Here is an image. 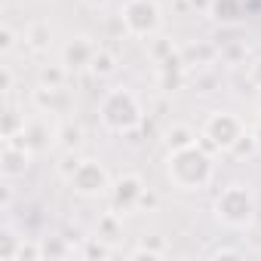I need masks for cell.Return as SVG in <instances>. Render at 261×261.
Here are the masks:
<instances>
[{
  "label": "cell",
  "mask_w": 261,
  "mask_h": 261,
  "mask_svg": "<svg viewBox=\"0 0 261 261\" xmlns=\"http://www.w3.org/2000/svg\"><path fill=\"white\" fill-rule=\"evenodd\" d=\"M212 212L215 218L230 227V230H249L258 218V200H255V191L243 181H230L227 188L218 191L215 203H212Z\"/></svg>",
  "instance_id": "3"
},
{
  "label": "cell",
  "mask_w": 261,
  "mask_h": 261,
  "mask_svg": "<svg viewBox=\"0 0 261 261\" xmlns=\"http://www.w3.org/2000/svg\"><path fill=\"white\" fill-rule=\"evenodd\" d=\"M98 120L108 133H117V136H129L145 123V108L139 101L136 92H129L123 86L117 89H108L101 105H98Z\"/></svg>",
  "instance_id": "2"
},
{
  "label": "cell",
  "mask_w": 261,
  "mask_h": 261,
  "mask_svg": "<svg viewBox=\"0 0 261 261\" xmlns=\"http://www.w3.org/2000/svg\"><path fill=\"white\" fill-rule=\"evenodd\" d=\"M163 255H166V249H163L157 240H154V243H148V240H145L139 249L129 252V258H136V261H157V258H163Z\"/></svg>",
  "instance_id": "23"
},
{
  "label": "cell",
  "mask_w": 261,
  "mask_h": 261,
  "mask_svg": "<svg viewBox=\"0 0 261 261\" xmlns=\"http://www.w3.org/2000/svg\"><path fill=\"white\" fill-rule=\"evenodd\" d=\"M246 136V126L237 114L230 111H212L206 120H203V129H200V145L209 151V154H230L233 145Z\"/></svg>",
  "instance_id": "4"
},
{
  "label": "cell",
  "mask_w": 261,
  "mask_h": 261,
  "mask_svg": "<svg viewBox=\"0 0 261 261\" xmlns=\"http://www.w3.org/2000/svg\"><path fill=\"white\" fill-rule=\"evenodd\" d=\"M185 77H188V62H185L181 53H172L163 62H157V83H160V89L166 95L175 92V89H181Z\"/></svg>",
  "instance_id": "10"
},
{
  "label": "cell",
  "mask_w": 261,
  "mask_h": 261,
  "mask_svg": "<svg viewBox=\"0 0 261 261\" xmlns=\"http://www.w3.org/2000/svg\"><path fill=\"white\" fill-rule=\"evenodd\" d=\"M95 237L105 240L108 246L120 243V240H123V215H120V212H105V215H98V221H95Z\"/></svg>",
  "instance_id": "15"
},
{
  "label": "cell",
  "mask_w": 261,
  "mask_h": 261,
  "mask_svg": "<svg viewBox=\"0 0 261 261\" xmlns=\"http://www.w3.org/2000/svg\"><path fill=\"white\" fill-rule=\"evenodd\" d=\"M25 237H19L10 224L0 230V261H19V249H22Z\"/></svg>",
  "instance_id": "20"
},
{
  "label": "cell",
  "mask_w": 261,
  "mask_h": 261,
  "mask_svg": "<svg viewBox=\"0 0 261 261\" xmlns=\"http://www.w3.org/2000/svg\"><path fill=\"white\" fill-rule=\"evenodd\" d=\"M181 56H185L188 68H194V65H212L221 53H218L215 43H191V46L181 49Z\"/></svg>",
  "instance_id": "18"
},
{
  "label": "cell",
  "mask_w": 261,
  "mask_h": 261,
  "mask_svg": "<svg viewBox=\"0 0 261 261\" xmlns=\"http://www.w3.org/2000/svg\"><path fill=\"white\" fill-rule=\"evenodd\" d=\"M10 89H13V71L4 68V95H10Z\"/></svg>",
  "instance_id": "34"
},
{
  "label": "cell",
  "mask_w": 261,
  "mask_h": 261,
  "mask_svg": "<svg viewBox=\"0 0 261 261\" xmlns=\"http://www.w3.org/2000/svg\"><path fill=\"white\" fill-rule=\"evenodd\" d=\"M65 77H68L65 65H43L40 74H37L40 86H65Z\"/></svg>",
  "instance_id": "22"
},
{
  "label": "cell",
  "mask_w": 261,
  "mask_h": 261,
  "mask_svg": "<svg viewBox=\"0 0 261 261\" xmlns=\"http://www.w3.org/2000/svg\"><path fill=\"white\" fill-rule=\"evenodd\" d=\"M13 46H16V34H13V28L10 25H4L0 28V53H13Z\"/></svg>",
  "instance_id": "30"
},
{
  "label": "cell",
  "mask_w": 261,
  "mask_h": 261,
  "mask_svg": "<svg viewBox=\"0 0 261 261\" xmlns=\"http://www.w3.org/2000/svg\"><path fill=\"white\" fill-rule=\"evenodd\" d=\"M111 4V0H83V7H89V10H105Z\"/></svg>",
  "instance_id": "35"
},
{
  "label": "cell",
  "mask_w": 261,
  "mask_h": 261,
  "mask_svg": "<svg viewBox=\"0 0 261 261\" xmlns=\"http://www.w3.org/2000/svg\"><path fill=\"white\" fill-rule=\"evenodd\" d=\"M142 194H145L142 175H136V172H123V175L114 178V185H111V194H108V197H111V209L120 212V215L136 212L139 203H142Z\"/></svg>",
  "instance_id": "7"
},
{
  "label": "cell",
  "mask_w": 261,
  "mask_h": 261,
  "mask_svg": "<svg viewBox=\"0 0 261 261\" xmlns=\"http://www.w3.org/2000/svg\"><path fill=\"white\" fill-rule=\"evenodd\" d=\"M22 40H25V46L31 53H46L53 46V28H49V22H31L25 28V34H22Z\"/></svg>",
  "instance_id": "13"
},
{
  "label": "cell",
  "mask_w": 261,
  "mask_h": 261,
  "mask_svg": "<svg viewBox=\"0 0 261 261\" xmlns=\"http://www.w3.org/2000/svg\"><path fill=\"white\" fill-rule=\"evenodd\" d=\"M31 160H34V151L25 145L22 136L7 139L4 151H0V175H4L7 181H16V178H22L31 169Z\"/></svg>",
  "instance_id": "8"
},
{
  "label": "cell",
  "mask_w": 261,
  "mask_h": 261,
  "mask_svg": "<svg viewBox=\"0 0 261 261\" xmlns=\"http://www.w3.org/2000/svg\"><path fill=\"white\" fill-rule=\"evenodd\" d=\"M255 151H261V148H258L255 136H252V133H246V136H243V139L233 145V151H230V154H233V157H252Z\"/></svg>",
  "instance_id": "27"
},
{
  "label": "cell",
  "mask_w": 261,
  "mask_h": 261,
  "mask_svg": "<svg viewBox=\"0 0 261 261\" xmlns=\"http://www.w3.org/2000/svg\"><path fill=\"white\" fill-rule=\"evenodd\" d=\"M68 185H71V191H74L77 197H83V200H98V197L111 194V185H114V181H111L105 163H98V160H80V166L74 169V175L68 178Z\"/></svg>",
  "instance_id": "6"
},
{
  "label": "cell",
  "mask_w": 261,
  "mask_h": 261,
  "mask_svg": "<svg viewBox=\"0 0 261 261\" xmlns=\"http://www.w3.org/2000/svg\"><path fill=\"white\" fill-rule=\"evenodd\" d=\"M89 71H92L95 77H111V74L117 71V59H114L108 49L98 46V53H95V59H92V65H89Z\"/></svg>",
  "instance_id": "21"
},
{
  "label": "cell",
  "mask_w": 261,
  "mask_h": 261,
  "mask_svg": "<svg viewBox=\"0 0 261 261\" xmlns=\"http://www.w3.org/2000/svg\"><path fill=\"white\" fill-rule=\"evenodd\" d=\"M188 7H191V10H197V13H203V16H209L212 0H188Z\"/></svg>",
  "instance_id": "32"
},
{
  "label": "cell",
  "mask_w": 261,
  "mask_h": 261,
  "mask_svg": "<svg viewBox=\"0 0 261 261\" xmlns=\"http://www.w3.org/2000/svg\"><path fill=\"white\" fill-rule=\"evenodd\" d=\"M209 258H243V249H233V246H218L209 252Z\"/></svg>",
  "instance_id": "31"
},
{
  "label": "cell",
  "mask_w": 261,
  "mask_h": 261,
  "mask_svg": "<svg viewBox=\"0 0 261 261\" xmlns=\"http://www.w3.org/2000/svg\"><path fill=\"white\" fill-rule=\"evenodd\" d=\"M43 246V258H65L71 249L65 246V237H49V240H40Z\"/></svg>",
  "instance_id": "25"
},
{
  "label": "cell",
  "mask_w": 261,
  "mask_h": 261,
  "mask_svg": "<svg viewBox=\"0 0 261 261\" xmlns=\"http://www.w3.org/2000/svg\"><path fill=\"white\" fill-rule=\"evenodd\" d=\"M212 175H215L212 154L200 142L191 145V148H178V151H169L166 154V181L175 191L197 194V191L209 188Z\"/></svg>",
  "instance_id": "1"
},
{
  "label": "cell",
  "mask_w": 261,
  "mask_h": 261,
  "mask_svg": "<svg viewBox=\"0 0 261 261\" xmlns=\"http://www.w3.org/2000/svg\"><path fill=\"white\" fill-rule=\"evenodd\" d=\"M34 105H37L40 111L59 114V111H65L68 95H65V89H62V86H37V89H34Z\"/></svg>",
  "instance_id": "14"
},
{
  "label": "cell",
  "mask_w": 261,
  "mask_h": 261,
  "mask_svg": "<svg viewBox=\"0 0 261 261\" xmlns=\"http://www.w3.org/2000/svg\"><path fill=\"white\" fill-rule=\"evenodd\" d=\"M252 136H255V142H258V148H261V120L255 123V129H252Z\"/></svg>",
  "instance_id": "36"
},
{
  "label": "cell",
  "mask_w": 261,
  "mask_h": 261,
  "mask_svg": "<svg viewBox=\"0 0 261 261\" xmlns=\"http://www.w3.org/2000/svg\"><path fill=\"white\" fill-rule=\"evenodd\" d=\"M22 139L34 154H43V151H49V145H56V133H49L46 123H28Z\"/></svg>",
  "instance_id": "12"
},
{
  "label": "cell",
  "mask_w": 261,
  "mask_h": 261,
  "mask_svg": "<svg viewBox=\"0 0 261 261\" xmlns=\"http://www.w3.org/2000/svg\"><path fill=\"white\" fill-rule=\"evenodd\" d=\"M83 126L80 123H74V120H68V123H62L59 129H56V145L62 148V154L65 151H80V145H83Z\"/></svg>",
  "instance_id": "17"
},
{
  "label": "cell",
  "mask_w": 261,
  "mask_h": 261,
  "mask_svg": "<svg viewBox=\"0 0 261 261\" xmlns=\"http://www.w3.org/2000/svg\"><path fill=\"white\" fill-rule=\"evenodd\" d=\"M95 53H98V46L92 43V37L77 34V37H71V40L65 43V49H62V65H65L68 71H89Z\"/></svg>",
  "instance_id": "9"
},
{
  "label": "cell",
  "mask_w": 261,
  "mask_h": 261,
  "mask_svg": "<svg viewBox=\"0 0 261 261\" xmlns=\"http://www.w3.org/2000/svg\"><path fill=\"white\" fill-rule=\"evenodd\" d=\"M209 16H212L221 28L237 25V22H240V16H243V0H212Z\"/></svg>",
  "instance_id": "16"
},
{
  "label": "cell",
  "mask_w": 261,
  "mask_h": 261,
  "mask_svg": "<svg viewBox=\"0 0 261 261\" xmlns=\"http://www.w3.org/2000/svg\"><path fill=\"white\" fill-rule=\"evenodd\" d=\"M172 53H178V49L172 46V40H166V37H154V40H151V59H154V62H163V59L172 56Z\"/></svg>",
  "instance_id": "26"
},
{
  "label": "cell",
  "mask_w": 261,
  "mask_h": 261,
  "mask_svg": "<svg viewBox=\"0 0 261 261\" xmlns=\"http://www.w3.org/2000/svg\"><path fill=\"white\" fill-rule=\"evenodd\" d=\"M25 114L7 98V105H4V114H0V136H4V142L7 139H16V136H22L25 133Z\"/></svg>",
  "instance_id": "11"
},
{
  "label": "cell",
  "mask_w": 261,
  "mask_h": 261,
  "mask_svg": "<svg viewBox=\"0 0 261 261\" xmlns=\"http://www.w3.org/2000/svg\"><path fill=\"white\" fill-rule=\"evenodd\" d=\"M246 80H249V86L261 89V56H255V59L249 62V68H246Z\"/></svg>",
  "instance_id": "29"
},
{
  "label": "cell",
  "mask_w": 261,
  "mask_h": 261,
  "mask_svg": "<svg viewBox=\"0 0 261 261\" xmlns=\"http://www.w3.org/2000/svg\"><path fill=\"white\" fill-rule=\"evenodd\" d=\"M120 19H123V28L133 37H154L163 25L157 0H126Z\"/></svg>",
  "instance_id": "5"
},
{
  "label": "cell",
  "mask_w": 261,
  "mask_h": 261,
  "mask_svg": "<svg viewBox=\"0 0 261 261\" xmlns=\"http://www.w3.org/2000/svg\"><path fill=\"white\" fill-rule=\"evenodd\" d=\"M80 166V160H77V151H65V157H62V163H59V175L68 181L71 175H74V169Z\"/></svg>",
  "instance_id": "28"
},
{
  "label": "cell",
  "mask_w": 261,
  "mask_h": 261,
  "mask_svg": "<svg viewBox=\"0 0 261 261\" xmlns=\"http://www.w3.org/2000/svg\"><path fill=\"white\" fill-rule=\"evenodd\" d=\"M200 139H197V133L188 126V123H172L169 129H166V148L169 151H178V148H191V145H197Z\"/></svg>",
  "instance_id": "19"
},
{
  "label": "cell",
  "mask_w": 261,
  "mask_h": 261,
  "mask_svg": "<svg viewBox=\"0 0 261 261\" xmlns=\"http://www.w3.org/2000/svg\"><path fill=\"white\" fill-rule=\"evenodd\" d=\"M157 206V194H151L148 188H145V194H142V203H139V209H154Z\"/></svg>",
  "instance_id": "33"
},
{
  "label": "cell",
  "mask_w": 261,
  "mask_h": 261,
  "mask_svg": "<svg viewBox=\"0 0 261 261\" xmlns=\"http://www.w3.org/2000/svg\"><path fill=\"white\" fill-rule=\"evenodd\" d=\"M111 252H114V249H111L105 240L89 237V240L83 243V252H80V255H83V258H111Z\"/></svg>",
  "instance_id": "24"
}]
</instances>
